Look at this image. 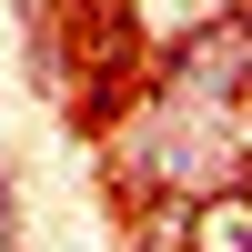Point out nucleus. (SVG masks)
Returning a JSON list of instances; mask_svg holds the SVG:
<instances>
[{"label": "nucleus", "mask_w": 252, "mask_h": 252, "mask_svg": "<svg viewBox=\"0 0 252 252\" xmlns=\"http://www.w3.org/2000/svg\"><path fill=\"white\" fill-rule=\"evenodd\" d=\"M192 232H202V252H242V242H252V222H242V202H232V192H212V212H202Z\"/></svg>", "instance_id": "nucleus-1"}, {"label": "nucleus", "mask_w": 252, "mask_h": 252, "mask_svg": "<svg viewBox=\"0 0 252 252\" xmlns=\"http://www.w3.org/2000/svg\"><path fill=\"white\" fill-rule=\"evenodd\" d=\"M152 10H161V20H192V10H202V0H152Z\"/></svg>", "instance_id": "nucleus-2"}]
</instances>
